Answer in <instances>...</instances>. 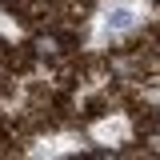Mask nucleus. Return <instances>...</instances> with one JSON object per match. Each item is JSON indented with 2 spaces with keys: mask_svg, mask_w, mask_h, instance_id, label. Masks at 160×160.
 <instances>
[{
  "mask_svg": "<svg viewBox=\"0 0 160 160\" xmlns=\"http://www.w3.org/2000/svg\"><path fill=\"white\" fill-rule=\"evenodd\" d=\"M108 24H112V28H132V12H128V8H116V12L108 16Z\"/></svg>",
  "mask_w": 160,
  "mask_h": 160,
  "instance_id": "obj_1",
  "label": "nucleus"
}]
</instances>
